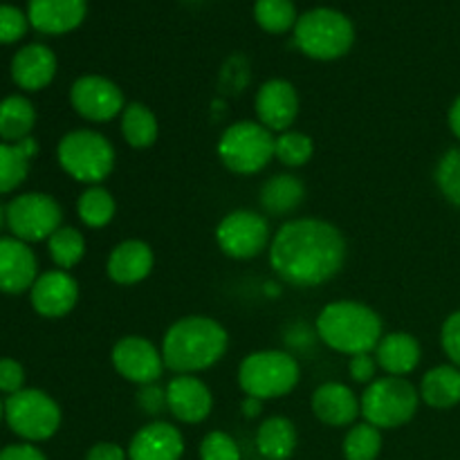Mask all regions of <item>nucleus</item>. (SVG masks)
<instances>
[{"mask_svg":"<svg viewBox=\"0 0 460 460\" xmlns=\"http://www.w3.org/2000/svg\"><path fill=\"white\" fill-rule=\"evenodd\" d=\"M346 238L322 218H292L274 232L270 265L290 288H317L335 279L346 263Z\"/></svg>","mask_w":460,"mask_h":460,"instance_id":"f257e3e1","label":"nucleus"},{"mask_svg":"<svg viewBox=\"0 0 460 460\" xmlns=\"http://www.w3.org/2000/svg\"><path fill=\"white\" fill-rule=\"evenodd\" d=\"M229 349L227 328L214 317L189 314L169 326L162 340V358L175 376H196L216 367Z\"/></svg>","mask_w":460,"mask_h":460,"instance_id":"f03ea898","label":"nucleus"},{"mask_svg":"<svg viewBox=\"0 0 460 460\" xmlns=\"http://www.w3.org/2000/svg\"><path fill=\"white\" fill-rule=\"evenodd\" d=\"M317 340L341 355L373 353L385 337L382 317L362 301L337 299L323 305L314 322Z\"/></svg>","mask_w":460,"mask_h":460,"instance_id":"7ed1b4c3","label":"nucleus"},{"mask_svg":"<svg viewBox=\"0 0 460 460\" xmlns=\"http://www.w3.org/2000/svg\"><path fill=\"white\" fill-rule=\"evenodd\" d=\"M299 380V359L288 350H254L243 358L238 367V386L243 394L263 400V402L290 395Z\"/></svg>","mask_w":460,"mask_h":460,"instance_id":"20e7f679","label":"nucleus"},{"mask_svg":"<svg viewBox=\"0 0 460 460\" xmlns=\"http://www.w3.org/2000/svg\"><path fill=\"white\" fill-rule=\"evenodd\" d=\"M295 45L301 54L314 61H335L346 57L355 43V27L346 13L317 7L301 13L295 30Z\"/></svg>","mask_w":460,"mask_h":460,"instance_id":"39448f33","label":"nucleus"},{"mask_svg":"<svg viewBox=\"0 0 460 460\" xmlns=\"http://www.w3.org/2000/svg\"><path fill=\"white\" fill-rule=\"evenodd\" d=\"M57 160L70 178L94 187L111 178L115 171L117 153L103 133L93 128H76L61 137L57 146Z\"/></svg>","mask_w":460,"mask_h":460,"instance_id":"423d86ee","label":"nucleus"},{"mask_svg":"<svg viewBox=\"0 0 460 460\" xmlns=\"http://www.w3.org/2000/svg\"><path fill=\"white\" fill-rule=\"evenodd\" d=\"M420 391L407 377L385 376L364 389L359 395L362 418L377 429H398L413 420L420 407Z\"/></svg>","mask_w":460,"mask_h":460,"instance_id":"0eeeda50","label":"nucleus"},{"mask_svg":"<svg viewBox=\"0 0 460 460\" xmlns=\"http://www.w3.org/2000/svg\"><path fill=\"white\" fill-rule=\"evenodd\" d=\"M272 130L252 119L234 121L218 139V157L236 175H256L274 160Z\"/></svg>","mask_w":460,"mask_h":460,"instance_id":"6e6552de","label":"nucleus"},{"mask_svg":"<svg viewBox=\"0 0 460 460\" xmlns=\"http://www.w3.org/2000/svg\"><path fill=\"white\" fill-rule=\"evenodd\" d=\"M4 420L27 443H43L61 427V407L45 391L22 389L4 400Z\"/></svg>","mask_w":460,"mask_h":460,"instance_id":"1a4fd4ad","label":"nucleus"},{"mask_svg":"<svg viewBox=\"0 0 460 460\" xmlns=\"http://www.w3.org/2000/svg\"><path fill=\"white\" fill-rule=\"evenodd\" d=\"M272 236L268 218L252 209L229 211L216 227V243L220 252L234 261H250L261 256L270 250Z\"/></svg>","mask_w":460,"mask_h":460,"instance_id":"9d476101","label":"nucleus"},{"mask_svg":"<svg viewBox=\"0 0 460 460\" xmlns=\"http://www.w3.org/2000/svg\"><path fill=\"white\" fill-rule=\"evenodd\" d=\"M63 209L48 193H22L7 205V227L22 243L48 241L63 227Z\"/></svg>","mask_w":460,"mask_h":460,"instance_id":"9b49d317","label":"nucleus"},{"mask_svg":"<svg viewBox=\"0 0 460 460\" xmlns=\"http://www.w3.org/2000/svg\"><path fill=\"white\" fill-rule=\"evenodd\" d=\"M70 103L81 119L93 124L112 121L128 106L119 85L102 75L79 76L70 88Z\"/></svg>","mask_w":460,"mask_h":460,"instance_id":"f8f14e48","label":"nucleus"},{"mask_svg":"<svg viewBox=\"0 0 460 460\" xmlns=\"http://www.w3.org/2000/svg\"><path fill=\"white\" fill-rule=\"evenodd\" d=\"M111 362L117 376H121L126 382H133L137 386L160 382L166 368L162 349H157L148 337L142 335L121 337L112 346Z\"/></svg>","mask_w":460,"mask_h":460,"instance_id":"ddd939ff","label":"nucleus"},{"mask_svg":"<svg viewBox=\"0 0 460 460\" xmlns=\"http://www.w3.org/2000/svg\"><path fill=\"white\" fill-rule=\"evenodd\" d=\"M299 93L288 79H270L261 84L254 97L256 121L272 133H286L299 117Z\"/></svg>","mask_w":460,"mask_h":460,"instance_id":"4468645a","label":"nucleus"},{"mask_svg":"<svg viewBox=\"0 0 460 460\" xmlns=\"http://www.w3.org/2000/svg\"><path fill=\"white\" fill-rule=\"evenodd\" d=\"M31 308L45 319H61L79 304V283L66 270H49L39 274L30 290Z\"/></svg>","mask_w":460,"mask_h":460,"instance_id":"2eb2a0df","label":"nucleus"},{"mask_svg":"<svg viewBox=\"0 0 460 460\" xmlns=\"http://www.w3.org/2000/svg\"><path fill=\"white\" fill-rule=\"evenodd\" d=\"M166 411L184 425H200L214 411V394L198 376H175L166 385Z\"/></svg>","mask_w":460,"mask_h":460,"instance_id":"dca6fc26","label":"nucleus"},{"mask_svg":"<svg viewBox=\"0 0 460 460\" xmlns=\"http://www.w3.org/2000/svg\"><path fill=\"white\" fill-rule=\"evenodd\" d=\"M153 268H155L153 247L139 238L117 243L106 261L108 279L117 286H137L151 277Z\"/></svg>","mask_w":460,"mask_h":460,"instance_id":"f3484780","label":"nucleus"},{"mask_svg":"<svg viewBox=\"0 0 460 460\" xmlns=\"http://www.w3.org/2000/svg\"><path fill=\"white\" fill-rule=\"evenodd\" d=\"M39 279V261L31 247L18 238H0V292L21 295Z\"/></svg>","mask_w":460,"mask_h":460,"instance_id":"a211bd4d","label":"nucleus"},{"mask_svg":"<svg viewBox=\"0 0 460 460\" xmlns=\"http://www.w3.org/2000/svg\"><path fill=\"white\" fill-rule=\"evenodd\" d=\"M128 460H180L184 454V436L175 425L153 420L130 438Z\"/></svg>","mask_w":460,"mask_h":460,"instance_id":"6ab92c4d","label":"nucleus"},{"mask_svg":"<svg viewBox=\"0 0 460 460\" xmlns=\"http://www.w3.org/2000/svg\"><path fill=\"white\" fill-rule=\"evenodd\" d=\"M310 407L314 418L328 427H353L362 416L358 394L341 382H323L317 386Z\"/></svg>","mask_w":460,"mask_h":460,"instance_id":"aec40b11","label":"nucleus"},{"mask_svg":"<svg viewBox=\"0 0 460 460\" xmlns=\"http://www.w3.org/2000/svg\"><path fill=\"white\" fill-rule=\"evenodd\" d=\"M88 0H30L27 18L40 34L61 36L76 30L85 21Z\"/></svg>","mask_w":460,"mask_h":460,"instance_id":"412c9836","label":"nucleus"},{"mask_svg":"<svg viewBox=\"0 0 460 460\" xmlns=\"http://www.w3.org/2000/svg\"><path fill=\"white\" fill-rule=\"evenodd\" d=\"M57 76V54L43 43H30L12 58V79L27 93L48 88Z\"/></svg>","mask_w":460,"mask_h":460,"instance_id":"4be33fe9","label":"nucleus"},{"mask_svg":"<svg viewBox=\"0 0 460 460\" xmlns=\"http://www.w3.org/2000/svg\"><path fill=\"white\" fill-rule=\"evenodd\" d=\"M380 371L394 377H407L418 368L422 359L420 341L409 332H386L373 350Z\"/></svg>","mask_w":460,"mask_h":460,"instance_id":"5701e85b","label":"nucleus"},{"mask_svg":"<svg viewBox=\"0 0 460 460\" xmlns=\"http://www.w3.org/2000/svg\"><path fill=\"white\" fill-rule=\"evenodd\" d=\"M305 200V184L299 175L295 173H277L261 184L259 202L263 214L283 218L290 216L304 205Z\"/></svg>","mask_w":460,"mask_h":460,"instance_id":"b1692460","label":"nucleus"},{"mask_svg":"<svg viewBox=\"0 0 460 460\" xmlns=\"http://www.w3.org/2000/svg\"><path fill=\"white\" fill-rule=\"evenodd\" d=\"M299 434L290 418L272 416L256 429V449L263 460H290L295 454Z\"/></svg>","mask_w":460,"mask_h":460,"instance_id":"393cba45","label":"nucleus"},{"mask_svg":"<svg viewBox=\"0 0 460 460\" xmlns=\"http://www.w3.org/2000/svg\"><path fill=\"white\" fill-rule=\"evenodd\" d=\"M420 400L431 409H452L460 404V368L454 364H440L422 376Z\"/></svg>","mask_w":460,"mask_h":460,"instance_id":"a878e982","label":"nucleus"},{"mask_svg":"<svg viewBox=\"0 0 460 460\" xmlns=\"http://www.w3.org/2000/svg\"><path fill=\"white\" fill-rule=\"evenodd\" d=\"M39 153L34 137H27L16 144H0V193H12L25 182L30 173V162Z\"/></svg>","mask_w":460,"mask_h":460,"instance_id":"bb28decb","label":"nucleus"},{"mask_svg":"<svg viewBox=\"0 0 460 460\" xmlns=\"http://www.w3.org/2000/svg\"><path fill=\"white\" fill-rule=\"evenodd\" d=\"M119 128L124 142L130 148H137V151L151 148L157 142V135H160V124H157L155 112L139 102L128 103L124 108L119 117Z\"/></svg>","mask_w":460,"mask_h":460,"instance_id":"cd10ccee","label":"nucleus"},{"mask_svg":"<svg viewBox=\"0 0 460 460\" xmlns=\"http://www.w3.org/2000/svg\"><path fill=\"white\" fill-rule=\"evenodd\" d=\"M34 126L36 111L30 99L21 97V94H12V97L0 102V137L4 142L16 144L31 137Z\"/></svg>","mask_w":460,"mask_h":460,"instance_id":"c85d7f7f","label":"nucleus"},{"mask_svg":"<svg viewBox=\"0 0 460 460\" xmlns=\"http://www.w3.org/2000/svg\"><path fill=\"white\" fill-rule=\"evenodd\" d=\"M76 214H79V220L85 227H108L117 214V202L106 187L94 184V187H88L79 196V200H76Z\"/></svg>","mask_w":460,"mask_h":460,"instance_id":"c756f323","label":"nucleus"},{"mask_svg":"<svg viewBox=\"0 0 460 460\" xmlns=\"http://www.w3.org/2000/svg\"><path fill=\"white\" fill-rule=\"evenodd\" d=\"M49 259L54 261L58 270L70 272L72 268L84 261L85 256V238L79 229L75 227H58L52 236L48 238Z\"/></svg>","mask_w":460,"mask_h":460,"instance_id":"7c9ffc66","label":"nucleus"},{"mask_svg":"<svg viewBox=\"0 0 460 460\" xmlns=\"http://www.w3.org/2000/svg\"><path fill=\"white\" fill-rule=\"evenodd\" d=\"M254 18L261 30L268 34H286V31L295 30L296 21H299L292 0H256Z\"/></svg>","mask_w":460,"mask_h":460,"instance_id":"2f4dec72","label":"nucleus"},{"mask_svg":"<svg viewBox=\"0 0 460 460\" xmlns=\"http://www.w3.org/2000/svg\"><path fill=\"white\" fill-rule=\"evenodd\" d=\"M346 460H376L382 452V431L368 422H355L341 445Z\"/></svg>","mask_w":460,"mask_h":460,"instance_id":"473e14b6","label":"nucleus"},{"mask_svg":"<svg viewBox=\"0 0 460 460\" xmlns=\"http://www.w3.org/2000/svg\"><path fill=\"white\" fill-rule=\"evenodd\" d=\"M314 155V142L310 135L301 130H286L277 135L274 142V157L288 169H299L305 166Z\"/></svg>","mask_w":460,"mask_h":460,"instance_id":"72a5a7b5","label":"nucleus"},{"mask_svg":"<svg viewBox=\"0 0 460 460\" xmlns=\"http://www.w3.org/2000/svg\"><path fill=\"white\" fill-rule=\"evenodd\" d=\"M436 187L445 200L460 207V146L449 148L436 164Z\"/></svg>","mask_w":460,"mask_h":460,"instance_id":"f704fd0d","label":"nucleus"},{"mask_svg":"<svg viewBox=\"0 0 460 460\" xmlns=\"http://www.w3.org/2000/svg\"><path fill=\"white\" fill-rule=\"evenodd\" d=\"M200 460H243L236 440L225 431H209L200 443Z\"/></svg>","mask_w":460,"mask_h":460,"instance_id":"c9c22d12","label":"nucleus"},{"mask_svg":"<svg viewBox=\"0 0 460 460\" xmlns=\"http://www.w3.org/2000/svg\"><path fill=\"white\" fill-rule=\"evenodd\" d=\"M30 18L13 4H0V43L9 45L27 34Z\"/></svg>","mask_w":460,"mask_h":460,"instance_id":"e433bc0d","label":"nucleus"},{"mask_svg":"<svg viewBox=\"0 0 460 460\" xmlns=\"http://www.w3.org/2000/svg\"><path fill=\"white\" fill-rule=\"evenodd\" d=\"M135 402L148 416H160L162 411H166V386H160V382L139 386V391L135 394Z\"/></svg>","mask_w":460,"mask_h":460,"instance_id":"4c0bfd02","label":"nucleus"},{"mask_svg":"<svg viewBox=\"0 0 460 460\" xmlns=\"http://www.w3.org/2000/svg\"><path fill=\"white\" fill-rule=\"evenodd\" d=\"M440 344L454 367L460 368V310L445 319L443 328H440Z\"/></svg>","mask_w":460,"mask_h":460,"instance_id":"58836bf2","label":"nucleus"},{"mask_svg":"<svg viewBox=\"0 0 460 460\" xmlns=\"http://www.w3.org/2000/svg\"><path fill=\"white\" fill-rule=\"evenodd\" d=\"M25 389V368L16 359H0V394L13 395Z\"/></svg>","mask_w":460,"mask_h":460,"instance_id":"ea45409f","label":"nucleus"},{"mask_svg":"<svg viewBox=\"0 0 460 460\" xmlns=\"http://www.w3.org/2000/svg\"><path fill=\"white\" fill-rule=\"evenodd\" d=\"M377 368L380 367H377V359L373 353H359L349 359V376L350 380L358 382V385L368 386L371 382H376Z\"/></svg>","mask_w":460,"mask_h":460,"instance_id":"a19ab883","label":"nucleus"},{"mask_svg":"<svg viewBox=\"0 0 460 460\" xmlns=\"http://www.w3.org/2000/svg\"><path fill=\"white\" fill-rule=\"evenodd\" d=\"M85 460H128V452H124V447L117 443H103L93 445L85 454Z\"/></svg>","mask_w":460,"mask_h":460,"instance_id":"79ce46f5","label":"nucleus"},{"mask_svg":"<svg viewBox=\"0 0 460 460\" xmlns=\"http://www.w3.org/2000/svg\"><path fill=\"white\" fill-rule=\"evenodd\" d=\"M0 460H48L45 454L31 443L9 445V447L0 449Z\"/></svg>","mask_w":460,"mask_h":460,"instance_id":"37998d69","label":"nucleus"},{"mask_svg":"<svg viewBox=\"0 0 460 460\" xmlns=\"http://www.w3.org/2000/svg\"><path fill=\"white\" fill-rule=\"evenodd\" d=\"M241 411H243V416L250 418V420L252 418H259L261 411H263V400L245 395V400H243V404H241Z\"/></svg>","mask_w":460,"mask_h":460,"instance_id":"c03bdc74","label":"nucleus"},{"mask_svg":"<svg viewBox=\"0 0 460 460\" xmlns=\"http://www.w3.org/2000/svg\"><path fill=\"white\" fill-rule=\"evenodd\" d=\"M447 121H449V128H452V133L460 139V94L456 99H454L452 108H449Z\"/></svg>","mask_w":460,"mask_h":460,"instance_id":"a18cd8bd","label":"nucleus"},{"mask_svg":"<svg viewBox=\"0 0 460 460\" xmlns=\"http://www.w3.org/2000/svg\"><path fill=\"white\" fill-rule=\"evenodd\" d=\"M4 225H7V207L0 205V229H3Z\"/></svg>","mask_w":460,"mask_h":460,"instance_id":"49530a36","label":"nucleus"},{"mask_svg":"<svg viewBox=\"0 0 460 460\" xmlns=\"http://www.w3.org/2000/svg\"><path fill=\"white\" fill-rule=\"evenodd\" d=\"M3 418H4V402L0 400V422H3Z\"/></svg>","mask_w":460,"mask_h":460,"instance_id":"de8ad7c7","label":"nucleus"}]
</instances>
